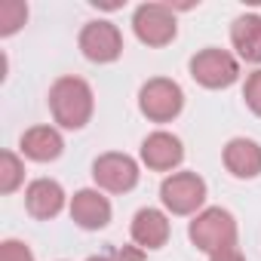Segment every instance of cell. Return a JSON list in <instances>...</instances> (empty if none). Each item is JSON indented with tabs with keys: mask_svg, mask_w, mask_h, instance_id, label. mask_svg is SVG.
Here are the masks:
<instances>
[{
	"mask_svg": "<svg viewBox=\"0 0 261 261\" xmlns=\"http://www.w3.org/2000/svg\"><path fill=\"white\" fill-rule=\"evenodd\" d=\"M95 98L86 80L80 77H59L49 89V111L59 126L65 129H83L92 117Z\"/></svg>",
	"mask_w": 261,
	"mask_h": 261,
	"instance_id": "1",
	"label": "cell"
},
{
	"mask_svg": "<svg viewBox=\"0 0 261 261\" xmlns=\"http://www.w3.org/2000/svg\"><path fill=\"white\" fill-rule=\"evenodd\" d=\"M188 237L200 252L212 255V252H218L224 246H237V221H233V215L227 209L212 206V209H203L191 221Z\"/></svg>",
	"mask_w": 261,
	"mask_h": 261,
	"instance_id": "2",
	"label": "cell"
},
{
	"mask_svg": "<svg viewBox=\"0 0 261 261\" xmlns=\"http://www.w3.org/2000/svg\"><path fill=\"white\" fill-rule=\"evenodd\" d=\"M139 108H142V114H145L148 120H154V123H169V120H175V117L181 114V108H185V92H181V86H178L175 80H169V77H154V80H148V83L142 86V92H139Z\"/></svg>",
	"mask_w": 261,
	"mask_h": 261,
	"instance_id": "3",
	"label": "cell"
},
{
	"mask_svg": "<svg viewBox=\"0 0 261 261\" xmlns=\"http://www.w3.org/2000/svg\"><path fill=\"white\" fill-rule=\"evenodd\" d=\"M188 68H191V77H194L200 86H206V89H227V86L237 83V77H240L237 59H233L227 49H215V46L200 49V53L191 59Z\"/></svg>",
	"mask_w": 261,
	"mask_h": 261,
	"instance_id": "4",
	"label": "cell"
},
{
	"mask_svg": "<svg viewBox=\"0 0 261 261\" xmlns=\"http://www.w3.org/2000/svg\"><path fill=\"white\" fill-rule=\"evenodd\" d=\"M160 200L172 215H194L206 203V181L197 172H172L160 185Z\"/></svg>",
	"mask_w": 261,
	"mask_h": 261,
	"instance_id": "5",
	"label": "cell"
},
{
	"mask_svg": "<svg viewBox=\"0 0 261 261\" xmlns=\"http://www.w3.org/2000/svg\"><path fill=\"white\" fill-rule=\"evenodd\" d=\"M133 31H136V37L145 46H157L160 49V46L175 40L178 25H175V16H172L169 7H163V4H142L136 10V16H133Z\"/></svg>",
	"mask_w": 261,
	"mask_h": 261,
	"instance_id": "6",
	"label": "cell"
},
{
	"mask_svg": "<svg viewBox=\"0 0 261 261\" xmlns=\"http://www.w3.org/2000/svg\"><path fill=\"white\" fill-rule=\"evenodd\" d=\"M92 178H95L98 188H105L111 194H126V191H133L139 185V163L129 157V154L108 151V154L95 157Z\"/></svg>",
	"mask_w": 261,
	"mask_h": 261,
	"instance_id": "7",
	"label": "cell"
},
{
	"mask_svg": "<svg viewBox=\"0 0 261 261\" xmlns=\"http://www.w3.org/2000/svg\"><path fill=\"white\" fill-rule=\"evenodd\" d=\"M80 53L95 62V65H108L117 62L123 53V34L114 22H86L80 31Z\"/></svg>",
	"mask_w": 261,
	"mask_h": 261,
	"instance_id": "8",
	"label": "cell"
},
{
	"mask_svg": "<svg viewBox=\"0 0 261 261\" xmlns=\"http://www.w3.org/2000/svg\"><path fill=\"white\" fill-rule=\"evenodd\" d=\"M185 160L181 139L172 133H151L142 142V163L154 172H169Z\"/></svg>",
	"mask_w": 261,
	"mask_h": 261,
	"instance_id": "9",
	"label": "cell"
},
{
	"mask_svg": "<svg viewBox=\"0 0 261 261\" xmlns=\"http://www.w3.org/2000/svg\"><path fill=\"white\" fill-rule=\"evenodd\" d=\"M71 218L83 230H101L111 221V203L92 188H83L71 197Z\"/></svg>",
	"mask_w": 261,
	"mask_h": 261,
	"instance_id": "10",
	"label": "cell"
},
{
	"mask_svg": "<svg viewBox=\"0 0 261 261\" xmlns=\"http://www.w3.org/2000/svg\"><path fill=\"white\" fill-rule=\"evenodd\" d=\"M25 206H28V212H31L34 218L49 221V218H56V215L65 209V191H62V185L53 181V178H37V181H31L28 191H25Z\"/></svg>",
	"mask_w": 261,
	"mask_h": 261,
	"instance_id": "11",
	"label": "cell"
},
{
	"mask_svg": "<svg viewBox=\"0 0 261 261\" xmlns=\"http://www.w3.org/2000/svg\"><path fill=\"white\" fill-rule=\"evenodd\" d=\"M129 233H133V243L139 249H160L169 240V218L160 209H151V206L148 209H139L136 218H133Z\"/></svg>",
	"mask_w": 261,
	"mask_h": 261,
	"instance_id": "12",
	"label": "cell"
},
{
	"mask_svg": "<svg viewBox=\"0 0 261 261\" xmlns=\"http://www.w3.org/2000/svg\"><path fill=\"white\" fill-rule=\"evenodd\" d=\"M224 166L233 178H255L261 175V145L252 139H230L224 145Z\"/></svg>",
	"mask_w": 261,
	"mask_h": 261,
	"instance_id": "13",
	"label": "cell"
},
{
	"mask_svg": "<svg viewBox=\"0 0 261 261\" xmlns=\"http://www.w3.org/2000/svg\"><path fill=\"white\" fill-rule=\"evenodd\" d=\"M19 148H22V154H25L28 160H34V163H49V160H59V157H62L65 142H62V136H59V129H53V126H31L28 133L22 136Z\"/></svg>",
	"mask_w": 261,
	"mask_h": 261,
	"instance_id": "14",
	"label": "cell"
},
{
	"mask_svg": "<svg viewBox=\"0 0 261 261\" xmlns=\"http://www.w3.org/2000/svg\"><path fill=\"white\" fill-rule=\"evenodd\" d=\"M230 43L240 53V59L261 62V16L258 13L237 16L230 25Z\"/></svg>",
	"mask_w": 261,
	"mask_h": 261,
	"instance_id": "15",
	"label": "cell"
},
{
	"mask_svg": "<svg viewBox=\"0 0 261 261\" xmlns=\"http://www.w3.org/2000/svg\"><path fill=\"white\" fill-rule=\"evenodd\" d=\"M22 181H25V166H22L19 154L4 151L0 154V194H13Z\"/></svg>",
	"mask_w": 261,
	"mask_h": 261,
	"instance_id": "16",
	"label": "cell"
},
{
	"mask_svg": "<svg viewBox=\"0 0 261 261\" xmlns=\"http://www.w3.org/2000/svg\"><path fill=\"white\" fill-rule=\"evenodd\" d=\"M25 22H28V7L22 0H4L0 4V34L4 37L16 34Z\"/></svg>",
	"mask_w": 261,
	"mask_h": 261,
	"instance_id": "17",
	"label": "cell"
},
{
	"mask_svg": "<svg viewBox=\"0 0 261 261\" xmlns=\"http://www.w3.org/2000/svg\"><path fill=\"white\" fill-rule=\"evenodd\" d=\"M89 261H145V249L139 246H114L101 255H92Z\"/></svg>",
	"mask_w": 261,
	"mask_h": 261,
	"instance_id": "18",
	"label": "cell"
},
{
	"mask_svg": "<svg viewBox=\"0 0 261 261\" xmlns=\"http://www.w3.org/2000/svg\"><path fill=\"white\" fill-rule=\"evenodd\" d=\"M0 261H34V252L22 240H4L0 243Z\"/></svg>",
	"mask_w": 261,
	"mask_h": 261,
	"instance_id": "19",
	"label": "cell"
},
{
	"mask_svg": "<svg viewBox=\"0 0 261 261\" xmlns=\"http://www.w3.org/2000/svg\"><path fill=\"white\" fill-rule=\"evenodd\" d=\"M243 98H246L249 111L261 117V71H255V74H249V77H246V86H243Z\"/></svg>",
	"mask_w": 261,
	"mask_h": 261,
	"instance_id": "20",
	"label": "cell"
},
{
	"mask_svg": "<svg viewBox=\"0 0 261 261\" xmlns=\"http://www.w3.org/2000/svg\"><path fill=\"white\" fill-rule=\"evenodd\" d=\"M209 261H246V258H243L240 246H224V249L212 252V255H209Z\"/></svg>",
	"mask_w": 261,
	"mask_h": 261,
	"instance_id": "21",
	"label": "cell"
}]
</instances>
